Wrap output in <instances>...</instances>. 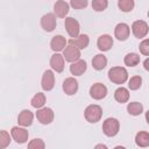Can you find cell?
Listing matches in <instances>:
<instances>
[{"label":"cell","mask_w":149,"mask_h":149,"mask_svg":"<svg viewBox=\"0 0 149 149\" xmlns=\"http://www.w3.org/2000/svg\"><path fill=\"white\" fill-rule=\"evenodd\" d=\"M140 52L144 56H149V38H144L139 45Z\"/></svg>","instance_id":"d6a6232c"},{"label":"cell","mask_w":149,"mask_h":149,"mask_svg":"<svg viewBox=\"0 0 149 149\" xmlns=\"http://www.w3.org/2000/svg\"><path fill=\"white\" fill-rule=\"evenodd\" d=\"M84 116L87 122L97 123L98 121H100L102 116V108L99 105H94V104L88 105L84 111Z\"/></svg>","instance_id":"7a4b0ae2"},{"label":"cell","mask_w":149,"mask_h":149,"mask_svg":"<svg viewBox=\"0 0 149 149\" xmlns=\"http://www.w3.org/2000/svg\"><path fill=\"white\" fill-rule=\"evenodd\" d=\"M41 86L43 88V91H51L55 86V74L52 72V70H45L43 72L42 76V80H41Z\"/></svg>","instance_id":"8fae6325"},{"label":"cell","mask_w":149,"mask_h":149,"mask_svg":"<svg viewBox=\"0 0 149 149\" xmlns=\"http://www.w3.org/2000/svg\"><path fill=\"white\" fill-rule=\"evenodd\" d=\"M142 85V78L141 76H133L129 80H128V88L132 91H136L141 87Z\"/></svg>","instance_id":"83f0119b"},{"label":"cell","mask_w":149,"mask_h":149,"mask_svg":"<svg viewBox=\"0 0 149 149\" xmlns=\"http://www.w3.org/2000/svg\"><path fill=\"white\" fill-rule=\"evenodd\" d=\"M107 65V57L102 54H98L92 58V66L97 71H101Z\"/></svg>","instance_id":"44dd1931"},{"label":"cell","mask_w":149,"mask_h":149,"mask_svg":"<svg viewBox=\"0 0 149 149\" xmlns=\"http://www.w3.org/2000/svg\"><path fill=\"white\" fill-rule=\"evenodd\" d=\"M10 143V136L6 130H0V149H5Z\"/></svg>","instance_id":"f546056e"},{"label":"cell","mask_w":149,"mask_h":149,"mask_svg":"<svg viewBox=\"0 0 149 149\" xmlns=\"http://www.w3.org/2000/svg\"><path fill=\"white\" fill-rule=\"evenodd\" d=\"M28 148L29 149H43L45 148V143L41 139H34L28 143Z\"/></svg>","instance_id":"4dcf8cb0"},{"label":"cell","mask_w":149,"mask_h":149,"mask_svg":"<svg viewBox=\"0 0 149 149\" xmlns=\"http://www.w3.org/2000/svg\"><path fill=\"white\" fill-rule=\"evenodd\" d=\"M148 17H149V10H148Z\"/></svg>","instance_id":"8d00e7d4"},{"label":"cell","mask_w":149,"mask_h":149,"mask_svg":"<svg viewBox=\"0 0 149 149\" xmlns=\"http://www.w3.org/2000/svg\"><path fill=\"white\" fill-rule=\"evenodd\" d=\"M146 121H147V123L149 125V109L146 112Z\"/></svg>","instance_id":"e575fe53"},{"label":"cell","mask_w":149,"mask_h":149,"mask_svg":"<svg viewBox=\"0 0 149 149\" xmlns=\"http://www.w3.org/2000/svg\"><path fill=\"white\" fill-rule=\"evenodd\" d=\"M132 31L136 38H143L147 36V34L149 31L148 23L143 20H136L132 24Z\"/></svg>","instance_id":"277c9868"},{"label":"cell","mask_w":149,"mask_h":149,"mask_svg":"<svg viewBox=\"0 0 149 149\" xmlns=\"http://www.w3.org/2000/svg\"><path fill=\"white\" fill-rule=\"evenodd\" d=\"M86 69H87V64H86V61H84V59H78V61L73 62L70 65V72L74 77L76 76L84 74V72L86 71Z\"/></svg>","instance_id":"ffe728a7"},{"label":"cell","mask_w":149,"mask_h":149,"mask_svg":"<svg viewBox=\"0 0 149 149\" xmlns=\"http://www.w3.org/2000/svg\"><path fill=\"white\" fill-rule=\"evenodd\" d=\"M135 143L136 146L141 147V148H146L149 147V133L148 132H139L135 135Z\"/></svg>","instance_id":"603a6c76"},{"label":"cell","mask_w":149,"mask_h":149,"mask_svg":"<svg viewBox=\"0 0 149 149\" xmlns=\"http://www.w3.org/2000/svg\"><path fill=\"white\" fill-rule=\"evenodd\" d=\"M120 129V122L115 118H107L102 122V132L108 137H114Z\"/></svg>","instance_id":"3957f363"},{"label":"cell","mask_w":149,"mask_h":149,"mask_svg":"<svg viewBox=\"0 0 149 149\" xmlns=\"http://www.w3.org/2000/svg\"><path fill=\"white\" fill-rule=\"evenodd\" d=\"M62 88L64 91V93L66 95H73L77 93L78 91V81L74 77H69V78H65L64 81H63V85H62Z\"/></svg>","instance_id":"7c38bea8"},{"label":"cell","mask_w":149,"mask_h":149,"mask_svg":"<svg viewBox=\"0 0 149 149\" xmlns=\"http://www.w3.org/2000/svg\"><path fill=\"white\" fill-rule=\"evenodd\" d=\"M95 148H105V149H106L107 147H106L105 144H97V146H95Z\"/></svg>","instance_id":"d590c367"},{"label":"cell","mask_w":149,"mask_h":149,"mask_svg":"<svg viewBox=\"0 0 149 149\" xmlns=\"http://www.w3.org/2000/svg\"><path fill=\"white\" fill-rule=\"evenodd\" d=\"M90 95L94 100H101L107 95V87L102 83H95L90 87Z\"/></svg>","instance_id":"9c48e42d"},{"label":"cell","mask_w":149,"mask_h":149,"mask_svg":"<svg viewBox=\"0 0 149 149\" xmlns=\"http://www.w3.org/2000/svg\"><path fill=\"white\" fill-rule=\"evenodd\" d=\"M129 34H130V28L125 22L118 23L114 28V36L119 41H126L129 37Z\"/></svg>","instance_id":"4fadbf2b"},{"label":"cell","mask_w":149,"mask_h":149,"mask_svg":"<svg viewBox=\"0 0 149 149\" xmlns=\"http://www.w3.org/2000/svg\"><path fill=\"white\" fill-rule=\"evenodd\" d=\"M64 27H65V30L66 33L69 34L70 37H77L80 33V24L79 22L74 19V17H65V21H64Z\"/></svg>","instance_id":"5b68a950"},{"label":"cell","mask_w":149,"mask_h":149,"mask_svg":"<svg viewBox=\"0 0 149 149\" xmlns=\"http://www.w3.org/2000/svg\"><path fill=\"white\" fill-rule=\"evenodd\" d=\"M54 111L50 107H42L38 108L36 112V118L40 123L42 125H50L54 121Z\"/></svg>","instance_id":"8992f818"},{"label":"cell","mask_w":149,"mask_h":149,"mask_svg":"<svg viewBox=\"0 0 149 149\" xmlns=\"http://www.w3.org/2000/svg\"><path fill=\"white\" fill-rule=\"evenodd\" d=\"M56 26H57V21L55 13H47L41 17V27L43 28L44 31L51 33L55 30Z\"/></svg>","instance_id":"52a82bcc"},{"label":"cell","mask_w":149,"mask_h":149,"mask_svg":"<svg viewBox=\"0 0 149 149\" xmlns=\"http://www.w3.org/2000/svg\"><path fill=\"white\" fill-rule=\"evenodd\" d=\"M123 62H125V65L127 66H132V68L136 66L140 63V55H137L136 52H129L125 56Z\"/></svg>","instance_id":"484cf974"},{"label":"cell","mask_w":149,"mask_h":149,"mask_svg":"<svg viewBox=\"0 0 149 149\" xmlns=\"http://www.w3.org/2000/svg\"><path fill=\"white\" fill-rule=\"evenodd\" d=\"M50 68L56 71L57 73H61L64 71V56L59 52H55L50 58Z\"/></svg>","instance_id":"5bb4252c"},{"label":"cell","mask_w":149,"mask_h":149,"mask_svg":"<svg viewBox=\"0 0 149 149\" xmlns=\"http://www.w3.org/2000/svg\"><path fill=\"white\" fill-rule=\"evenodd\" d=\"M88 5L87 0H70V6L73 9H83L86 8Z\"/></svg>","instance_id":"1f68e13d"},{"label":"cell","mask_w":149,"mask_h":149,"mask_svg":"<svg viewBox=\"0 0 149 149\" xmlns=\"http://www.w3.org/2000/svg\"><path fill=\"white\" fill-rule=\"evenodd\" d=\"M108 79L118 85H122L128 80V72L123 66H113L108 70Z\"/></svg>","instance_id":"6da1fadb"},{"label":"cell","mask_w":149,"mask_h":149,"mask_svg":"<svg viewBox=\"0 0 149 149\" xmlns=\"http://www.w3.org/2000/svg\"><path fill=\"white\" fill-rule=\"evenodd\" d=\"M68 43L71 44V45L77 47V48L80 49V50H83V49H85V48L88 47L90 37H88V35H86V34H79L77 37H73V38L71 37V38L68 41Z\"/></svg>","instance_id":"9a60e30c"},{"label":"cell","mask_w":149,"mask_h":149,"mask_svg":"<svg viewBox=\"0 0 149 149\" xmlns=\"http://www.w3.org/2000/svg\"><path fill=\"white\" fill-rule=\"evenodd\" d=\"M10 135L13 137V140H15L16 143L19 144H22V143H26L28 141V136H29V133L28 130L24 128V127H19V126H14L12 129H10Z\"/></svg>","instance_id":"ba28073f"},{"label":"cell","mask_w":149,"mask_h":149,"mask_svg":"<svg viewBox=\"0 0 149 149\" xmlns=\"http://www.w3.org/2000/svg\"><path fill=\"white\" fill-rule=\"evenodd\" d=\"M66 43H68V41L65 40L64 36H62V35H56V36H54V37L51 38V41H50V48H51L52 51L59 52V51L64 50V48L66 47Z\"/></svg>","instance_id":"d6986e66"},{"label":"cell","mask_w":149,"mask_h":149,"mask_svg":"<svg viewBox=\"0 0 149 149\" xmlns=\"http://www.w3.org/2000/svg\"><path fill=\"white\" fill-rule=\"evenodd\" d=\"M114 99L118 102H120V104L127 102L129 100V91H128V88L122 87V86L121 87H118L115 90V92H114Z\"/></svg>","instance_id":"7402d4cb"},{"label":"cell","mask_w":149,"mask_h":149,"mask_svg":"<svg viewBox=\"0 0 149 149\" xmlns=\"http://www.w3.org/2000/svg\"><path fill=\"white\" fill-rule=\"evenodd\" d=\"M143 68H144V70H146V71H148V72H149V57L144 59V62H143Z\"/></svg>","instance_id":"836d02e7"},{"label":"cell","mask_w":149,"mask_h":149,"mask_svg":"<svg viewBox=\"0 0 149 149\" xmlns=\"http://www.w3.org/2000/svg\"><path fill=\"white\" fill-rule=\"evenodd\" d=\"M44 104H45V95L44 93L42 92H37L30 100V105L34 107V108H42L44 107Z\"/></svg>","instance_id":"d4e9b609"},{"label":"cell","mask_w":149,"mask_h":149,"mask_svg":"<svg viewBox=\"0 0 149 149\" xmlns=\"http://www.w3.org/2000/svg\"><path fill=\"white\" fill-rule=\"evenodd\" d=\"M33 120H34V114L29 109H23L17 115V123H19V126H22V127L31 126Z\"/></svg>","instance_id":"e0dca14e"},{"label":"cell","mask_w":149,"mask_h":149,"mask_svg":"<svg viewBox=\"0 0 149 149\" xmlns=\"http://www.w3.org/2000/svg\"><path fill=\"white\" fill-rule=\"evenodd\" d=\"M69 9H70V6L64 0H58L54 5V13L57 17H61V19H64L68 15Z\"/></svg>","instance_id":"ac0fdd59"},{"label":"cell","mask_w":149,"mask_h":149,"mask_svg":"<svg viewBox=\"0 0 149 149\" xmlns=\"http://www.w3.org/2000/svg\"><path fill=\"white\" fill-rule=\"evenodd\" d=\"M118 7L123 13H129L134 9L135 2L134 0H118Z\"/></svg>","instance_id":"4316f807"},{"label":"cell","mask_w":149,"mask_h":149,"mask_svg":"<svg viewBox=\"0 0 149 149\" xmlns=\"http://www.w3.org/2000/svg\"><path fill=\"white\" fill-rule=\"evenodd\" d=\"M127 112L133 115V116H137L140 114H142L143 112V105L139 101H132L127 105Z\"/></svg>","instance_id":"cb8c5ba5"},{"label":"cell","mask_w":149,"mask_h":149,"mask_svg":"<svg viewBox=\"0 0 149 149\" xmlns=\"http://www.w3.org/2000/svg\"><path fill=\"white\" fill-rule=\"evenodd\" d=\"M63 56H64V59L66 62H70V63H73L78 59H80V49H78L77 47L74 45H71L69 44L68 47L64 48L63 50Z\"/></svg>","instance_id":"30bf717a"},{"label":"cell","mask_w":149,"mask_h":149,"mask_svg":"<svg viewBox=\"0 0 149 149\" xmlns=\"http://www.w3.org/2000/svg\"><path fill=\"white\" fill-rule=\"evenodd\" d=\"M97 45H98V49L100 51H108L111 50V48L113 47V37L108 34H102L98 37V41H97Z\"/></svg>","instance_id":"2e32d148"},{"label":"cell","mask_w":149,"mask_h":149,"mask_svg":"<svg viewBox=\"0 0 149 149\" xmlns=\"http://www.w3.org/2000/svg\"><path fill=\"white\" fill-rule=\"evenodd\" d=\"M108 7V0H92V9L95 12H104Z\"/></svg>","instance_id":"f1b7e54d"}]
</instances>
